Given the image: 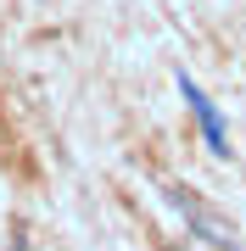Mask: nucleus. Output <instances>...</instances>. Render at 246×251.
I'll use <instances>...</instances> for the list:
<instances>
[{"label":"nucleus","instance_id":"f257e3e1","mask_svg":"<svg viewBox=\"0 0 246 251\" xmlns=\"http://www.w3.org/2000/svg\"><path fill=\"white\" fill-rule=\"evenodd\" d=\"M168 201L179 206V218H185V224H191V229H196V234H201V240H207L213 251H246V246L235 240V234H229V224H224L219 212H207V206H201V201L191 196V190H179V184H168Z\"/></svg>","mask_w":246,"mask_h":251},{"label":"nucleus","instance_id":"f03ea898","mask_svg":"<svg viewBox=\"0 0 246 251\" xmlns=\"http://www.w3.org/2000/svg\"><path fill=\"white\" fill-rule=\"evenodd\" d=\"M179 95L191 100V112H196L201 134H207V151H213V156H229V151H235V145H229V128H224V112L213 106L207 95H201V84L191 78V73H179Z\"/></svg>","mask_w":246,"mask_h":251}]
</instances>
